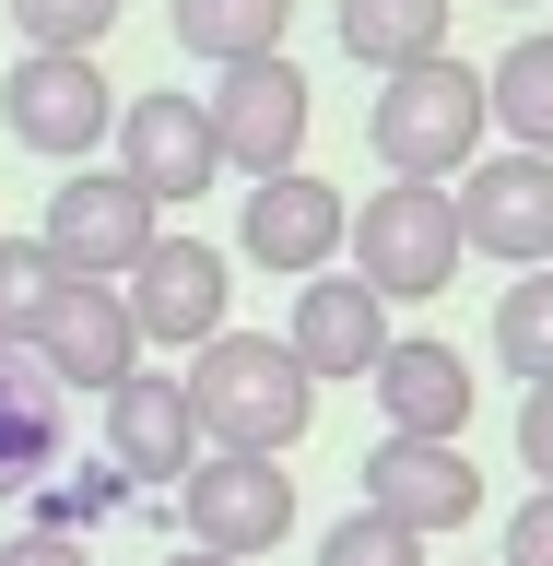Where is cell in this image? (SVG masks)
Listing matches in <instances>:
<instances>
[{
    "mask_svg": "<svg viewBox=\"0 0 553 566\" xmlns=\"http://www.w3.org/2000/svg\"><path fill=\"white\" fill-rule=\"evenodd\" d=\"M342 237H353V201L318 166L259 177V189L236 201V260H247V272H272V283H318L330 260H342Z\"/></svg>",
    "mask_w": 553,
    "mask_h": 566,
    "instance_id": "8",
    "label": "cell"
},
{
    "mask_svg": "<svg viewBox=\"0 0 553 566\" xmlns=\"http://www.w3.org/2000/svg\"><path fill=\"white\" fill-rule=\"evenodd\" d=\"M519 460H530V495H553V378L519 389Z\"/></svg>",
    "mask_w": 553,
    "mask_h": 566,
    "instance_id": "24",
    "label": "cell"
},
{
    "mask_svg": "<svg viewBox=\"0 0 553 566\" xmlns=\"http://www.w3.org/2000/svg\"><path fill=\"white\" fill-rule=\"evenodd\" d=\"M459 248L471 260H507V272H553V154H483V166L448 189Z\"/></svg>",
    "mask_w": 553,
    "mask_h": 566,
    "instance_id": "10",
    "label": "cell"
},
{
    "mask_svg": "<svg viewBox=\"0 0 553 566\" xmlns=\"http://www.w3.org/2000/svg\"><path fill=\"white\" fill-rule=\"evenodd\" d=\"M153 237H166V224H153V201H141L118 166H71L60 189H47V224H35V248L60 260V283H130Z\"/></svg>",
    "mask_w": 553,
    "mask_h": 566,
    "instance_id": "6",
    "label": "cell"
},
{
    "mask_svg": "<svg viewBox=\"0 0 553 566\" xmlns=\"http://www.w3.org/2000/svg\"><path fill=\"white\" fill-rule=\"evenodd\" d=\"M483 130H494V106H483L471 60H413V71H389L377 106H365V142H377V166L401 189H459L483 166Z\"/></svg>",
    "mask_w": 553,
    "mask_h": 566,
    "instance_id": "2",
    "label": "cell"
},
{
    "mask_svg": "<svg viewBox=\"0 0 553 566\" xmlns=\"http://www.w3.org/2000/svg\"><path fill=\"white\" fill-rule=\"evenodd\" d=\"M318 566H424V543L401 520H377V507H342V520L318 531Z\"/></svg>",
    "mask_w": 553,
    "mask_h": 566,
    "instance_id": "23",
    "label": "cell"
},
{
    "mask_svg": "<svg viewBox=\"0 0 553 566\" xmlns=\"http://www.w3.org/2000/svg\"><path fill=\"white\" fill-rule=\"evenodd\" d=\"M47 295H60V260H47L35 237H0V343H35Z\"/></svg>",
    "mask_w": 553,
    "mask_h": 566,
    "instance_id": "22",
    "label": "cell"
},
{
    "mask_svg": "<svg viewBox=\"0 0 553 566\" xmlns=\"http://www.w3.org/2000/svg\"><path fill=\"white\" fill-rule=\"evenodd\" d=\"M0 130L24 154H47V166H95V142L118 130V83L95 60L24 48V60H0Z\"/></svg>",
    "mask_w": 553,
    "mask_h": 566,
    "instance_id": "4",
    "label": "cell"
},
{
    "mask_svg": "<svg viewBox=\"0 0 553 566\" xmlns=\"http://www.w3.org/2000/svg\"><path fill=\"white\" fill-rule=\"evenodd\" d=\"M224 272H236V260H224L212 237H153V248H141V272L118 283V295H130V331H141V343H166V354H201L212 331H236V318H224V307H236V283H224Z\"/></svg>",
    "mask_w": 553,
    "mask_h": 566,
    "instance_id": "11",
    "label": "cell"
},
{
    "mask_svg": "<svg viewBox=\"0 0 553 566\" xmlns=\"http://www.w3.org/2000/svg\"><path fill=\"white\" fill-rule=\"evenodd\" d=\"M483 106L507 130V154H553V24L507 35V60L483 71Z\"/></svg>",
    "mask_w": 553,
    "mask_h": 566,
    "instance_id": "19",
    "label": "cell"
},
{
    "mask_svg": "<svg viewBox=\"0 0 553 566\" xmlns=\"http://www.w3.org/2000/svg\"><path fill=\"white\" fill-rule=\"evenodd\" d=\"M330 24H342V60H365L377 83L413 60H448V0H342Z\"/></svg>",
    "mask_w": 553,
    "mask_h": 566,
    "instance_id": "17",
    "label": "cell"
},
{
    "mask_svg": "<svg viewBox=\"0 0 553 566\" xmlns=\"http://www.w3.org/2000/svg\"><path fill=\"white\" fill-rule=\"evenodd\" d=\"M177 520H189L201 555L259 566L283 531H295V472H283V460H224V449H201V460H189V484H177Z\"/></svg>",
    "mask_w": 553,
    "mask_h": 566,
    "instance_id": "7",
    "label": "cell"
},
{
    "mask_svg": "<svg viewBox=\"0 0 553 566\" xmlns=\"http://www.w3.org/2000/svg\"><path fill=\"white\" fill-rule=\"evenodd\" d=\"M106 460H118V484H189V460H201V424H189V389L177 378H118L106 389Z\"/></svg>",
    "mask_w": 553,
    "mask_h": 566,
    "instance_id": "14",
    "label": "cell"
},
{
    "mask_svg": "<svg viewBox=\"0 0 553 566\" xmlns=\"http://www.w3.org/2000/svg\"><path fill=\"white\" fill-rule=\"evenodd\" d=\"M283 24H295V0H166V35L189 60H212V71L283 60Z\"/></svg>",
    "mask_w": 553,
    "mask_h": 566,
    "instance_id": "18",
    "label": "cell"
},
{
    "mask_svg": "<svg viewBox=\"0 0 553 566\" xmlns=\"http://www.w3.org/2000/svg\"><path fill=\"white\" fill-rule=\"evenodd\" d=\"M494 566H553V495H530L519 520H507V555Z\"/></svg>",
    "mask_w": 553,
    "mask_h": 566,
    "instance_id": "25",
    "label": "cell"
},
{
    "mask_svg": "<svg viewBox=\"0 0 553 566\" xmlns=\"http://www.w3.org/2000/svg\"><path fill=\"white\" fill-rule=\"evenodd\" d=\"M201 118H212V154H224V177H295L307 166V71L295 60H236V71H212V95H201Z\"/></svg>",
    "mask_w": 553,
    "mask_h": 566,
    "instance_id": "5",
    "label": "cell"
},
{
    "mask_svg": "<svg viewBox=\"0 0 553 566\" xmlns=\"http://www.w3.org/2000/svg\"><path fill=\"white\" fill-rule=\"evenodd\" d=\"M24 354H35V366H47L60 389H95V401H106L118 378H141V331H130V295H118V283H60Z\"/></svg>",
    "mask_w": 553,
    "mask_h": 566,
    "instance_id": "13",
    "label": "cell"
},
{
    "mask_svg": "<svg viewBox=\"0 0 553 566\" xmlns=\"http://www.w3.org/2000/svg\"><path fill=\"white\" fill-rule=\"evenodd\" d=\"M377 413H389V437H459L471 424V401H483V378H471V354L459 343H401L389 331V354H377Z\"/></svg>",
    "mask_w": 553,
    "mask_h": 566,
    "instance_id": "16",
    "label": "cell"
},
{
    "mask_svg": "<svg viewBox=\"0 0 553 566\" xmlns=\"http://www.w3.org/2000/svg\"><path fill=\"white\" fill-rule=\"evenodd\" d=\"M0 566H95L71 531H24V543H0Z\"/></svg>",
    "mask_w": 553,
    "mask_h": 566,
    "instance_id": "26",
    "label": "cell"
},
{
    "mask_svg": "<svg viewBox=\"0 0 553 566\" xmlns=\"http://www.w3.org/2000/svg\"><path fill=\"white\" fill-rule=\"evenodd\" d=\"M342 248H353V283H365L377 307H424V295H448L459 260H471V248H459L448 189H401V177L353 201V237H342Z\"/></svg>",
    "mask_w": 553,
    "mask_h": 566,
    "instance_id": "3",
    "label": "cell"
},
{
    "mask_svg": "<svg viewBox=\"0 0 553 566\" xmlns=\"http://www.w3.org/2000/svg\"><path fill=\"white\" fill-rule=\"evenodd\" d=\"M494 366L530 378V389L553 378V272H519L507 295H494Z\"/></svg>",
    "mask_w": 553,
    "mask_h": 566,
    "instance_id": "20",
    "label": "cell"
},
{
    "mask_svg": "<svg viewBox=\"0 0 553 566\" xmlns=\"http://www.w3.org/2000/svg\"><path fill=\"white\" fill-rule=\"evenodd\" d=\"M166 566H224V555H201V543H189V555H166Z\"/></svg>",
    "mask_w": 553,
    "mask_h": 566,
    "instance_id": "27",
    "label": "cell"
},
{
    "mask_svg": "<svg viewBox=\"0 0 553 566\" xmlns=\"http://www.w3.org/2000/svg\"><path fill=\"white\" fill-rule=\"evenodd\" d=\"M353 484H365L353 507L401 520L413 543H436V531H471V520H483V472H471V449H459V437H377Z\"/></svg>",
    "mask_w": 553,
    "mask_h": 566,
    "instance_id": "9",
    "label": "cell"
},
{
    "mask_svg": "<svg viewBox=\"0 0 553 566\" xmlns=\"http://www.w3.org/2000/svg\"><path fill=\"white\" fill-rule=\"evenodd\" d=\"M283 354H295L307 378H377V354H389V307L365 295V283L318 272V283H295V318H283Z\"/></svg>",
    "mask_w": 553,
    "mask_h": 566,
    "instance_id": "15",
    "label": "cell"
},
{
    "mask_svg": "<svg viewBox=\"0 0 553 566\" xmlns=\"http://www.w3.org/2000/svg\"><path fill=\"white\" fill-rule=\"evenodd\" d=\"M507 12H530V0H507Z\"/></svg>",
    "mask_w": 553,
    "mask_h": 566,
    "instance_id": "28",
    "label": "cell"
},
{
    "mask_svg": "<svg viewBox=\"0 0 553 566\" xmlns=\"http://www.w3.org/2000/svg\"><path fill=\"white\" fill-rule=\"evenodd\" d=\"M118 12H130V0H12L24 48H60V60H95L106 35H118Z\"/></svg>",
    "mask_w": 553,
    "mask_h": 566,
    "instance_id": "21",
    "label": "cell"
},
{
    "mask_svg": "<svg viewBox=\"0 0 553 566\" xmlns=\"http://www.w3.org/2000/svg\"><path fill=\"white\" fill-rule=\"evenodd\" d=\"M118 177H130L141 201H201V189H224V154H212V118L201 95H118Z\"/></svg>",
    "mask_w": 553,
    "mask_h": 566,
    "instance_id": "12",
    "label": "cell"
},
{
    "mask_svg": "<svg viewBox=\"0 0 553 566\" xmlns=\"http://www.w3.org/2000/svg\"><path fill=\"white\" fill-rule=\"evenodd\" d=\"M177 389H189L201 449H224V460H283L318 424V378L283 354V331H212Z\"/></svg>",
    "mask_w": 553,
    "mask_h": 566,
    "instance_id": "1",
    "label": "cell"
}]
</instances>
